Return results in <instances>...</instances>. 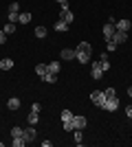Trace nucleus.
<instances>
[{
	"label": "nucleus",
	"mask_w": 132,
	"mask_h": 147,
	"mask_svg": "<svg viewBox=\"0 0 132 147\" xmlns=\"http://www.w3.org/2000/svg\"><path fill=\"white\" fill-rule=\"evenodd\" d=\"M90 53H93V46L88 42H79L75 49V59L79 61V64H88L90 61Z\"/></svg>",
	"instance_id": "1"
},
{
	"label": "nucleus",
	"mask_w": 132,
	"mask_h": 147,
	"mask_svg": "<svg viewBox=\"0 0 132 147\" xmlns=\"http://www.w3.org/2000/svg\"><path fill=\"white\" fill-rule=\"evenodd\" d=\"M90 101H93L95 105H104V101H106V94H104V90H95V92H90Z\"/></svg>",
	"instance_id": "2"
},
{
	"label": "nucleus",
	"mask_w": 132,
	"mask_h": 147,
	"mask_svg": "<svg viewBox=\"0 0 132 147\" xmlns=\"http://www.w3.org/2000/svg\"><path fill=\"white\" fill-rule=\"evenodd\" d=\"M60 20H64V22H66V24H70V22H73V13H70V9H68V5H64L62 7V11H60Z\"/></svg>",
	"instance_id": "3"
},
{
	"label": "nucleus",
	"mask_w": 132,
	"mask_h": 147,
	"mask_svg": "<svg viewBox=\"0 0 132 147\" xmlns=\"http://www.w3.org/2000/svg\"><path fill=\"white\" fill-rule=\"evenodd\" d=\"M106 112H114L117 108H119V99H106L104 101V105H101Z\"/></svg>",
	"instance_id": "4"
},
{
	"label": "nucleus",
	"mask_w": 132,
	"mask_h": 147,
	"mask_svg": "<svg viewBox=\"0 0 132 147\" xmlns=\"http://www.w3.org/2000/svg\"><path fill=\"white\" fill-rule=\"evenodd\" d=\"M114 31H117V26H114V20H108L106 24H104V37L114 35Z\"/></svg>",
	"instance_id": "5"
},
{
	"label": "nucleus",
	"mask_w": 132,
	"mask_h": 147,
	"mask_svg": "<svg viewBox=\"0 0 132 147\" xmlns=\"http://www.w3.org/2000/svg\"><path fill=\"white\" fill-rule=\"evenodd\" d=\"M114 26H117V31L128 33V31H130V26H132V22H130V20H126V18H121L119 22H114Z\"/></svg>",
	"instance_id": "6"
},
{
	"label": "nucleus",
	"mask_w": 132,
	"mask_h": 147,
	"mask_svg": "<svg viewBox=\"0 0 132 147\" xmlns=\"http://www.w3.org/2000/svg\"><path fill=\"white\" fill-rule=\"evenodd\" d=\"M104 73H106V70L101 68V61H95V64H93V73H90V75H93V79H101V75H104Z\"/></svg>",
	"instance_id": "7"
},
{
	"label": "nucleus",
	"mask_w": 132,
	"mask_h": 147,
	"mask_svg": "<svg viewBox=\"0 0 132 147\" xmlns=\"http://www.w3.org/2000/svg\"><path fill=\"white\" fill-rule=\"evenodd\" d=\"M70 121H73L75 129H84V127H86V117H75V114H73V119H70Z\"/></svg>",
	"instance_id": "8"
},
{
	"label": "nucleus",
	"mask_w": 132,
	"mask_h": 147,
	"mask_svg": "<svg viewBox=\"0 0 132 147\" xmlns=\"http://www.w3.org/2000/svg\"><path fill=\"white\" fill-rule=\"evenodd\" d=\"M112 40H114V42H117V46H119V44H123V42H126V40H128V33H123V31H114Z\"/></svg>",
	"instance_id": "9"
},
{
	"label": "nucleus",
	"mask_w": 132,
	"mask_h": 147,
	"mask_svg": "<svg viewBox=\"0 0 132 147\" xmlns=\"http://www.w3.org/2000/svg\"><path fill=\"white\" fill-rule=\"evenodd\" d=\"M60 57H62L64 61H70V59H75V51L73 49H64L62 53H60Z\"/></svg>",
	"instance_id": "10"
},
{
	"label": "nucleus",
	"mask_w": 132,
	"mask_h": 147,
	"mask_svg": "<svg viewBox=\"0 0 132 147\" xmlns=\"http://www.w3.org/2000/svg\"><path fill=\"white\" fill-rule=\"evenodd\" d=\"M22 136H24V141H26V143H31L33 138H35V129H33V127H26L24 132H22Z\"/></svg>",
	"instance_id": "11"
},
{
	"label": "nucleus",
	"mask_w": 132,
	"mask_h": 147,
	"mask_svg": "<svg viewBox=\"0 0 132 147\" xmlns=\"http://www.w3.org/2000/svg\"><path fill=\"white\" fill-rule=\"evenodd\" d=\"M7 108H9V110H18V108H20V99L18 97H11L9 101H7Z\"/></svg>",
	"instance_id": "12"
},
{
	"label": "nucleus",
	"mask_w": 132,
	"mask_h": 147,
	"mask_svg": "<svg viewBox=\"0 0 132 147\" xmlns=\"http://www.w3.org/2000/svg\"><path fill=\"white\" fill-rule=\"evenodd\" d=\"M0 68H2V70H11L13 68V59H9V57L0 59Z\"/></svg>",
	"instance_id": "13"
},
{
	"label": "nucleus",
	"mask_w": 132,
	"mask_h": 147,
	"mask_svg": "<svg viewBox=\"0 0 132 147\" xmlns=\"http://www.w3.org/2000/svg\"><path fill=\"white\" fill-rule=\"evenodd\" d=\"M68 26H70V24H66L64 20H57V22H55V31H57V33H64V31H68Z\"/></svg>",
	"instance_id": "14"
},
{
	"label": "nucleus",
	"mask_w": 132,
	"mask_h": 147,
	"mask_svg": "<svg viewBox=\"0 0 132 147\" xmlns=\"http://www.w3.org/2000/svg\"><path fill=\"white\" fill-rule=\"evenodd\" d=\"M18 22L20 24H29L31 22V13H18Z\"/></svg>",
	"instance_id": "15"
},
{
	"label": "nucleus",
	"mask_w": 132,
	"mask_h": 147,
	"mask_svg": "<svg viewBox=\"0 0 132 147\" xmlns=\"http://www.w3.org/2000/svg\"><path fill=\"white\" fill-rule=\"evenodd\" d=\"M35 73H38L40 77H44V75L49 73V66H46V64H38V66H35Z\"/></svg>",
	"instance_id": "16"
},
{
	"label": "nucleus",
	"mask_w": 132,
	"mask_h": 147,
	"mask_svg": "<svg viewBox=\"0 0 132 147\" xmlns=\"http://www.w3.org/2000/svg\"><path fill=\"white\" fill-rule=\"evenodd\" d=\"M60 70H62V66H60V61H51L49 64V73H60Z\"/></svg>",
	"instance_id": "17"
},
{
	"label": "nucleus",
	"mask_w": 132,
	"mask_h": 147,
	"mask_svg": "<svg viewBox=\"0 0 132 147\" xmlns=\"http://www.w3.org/2000/svg\"><path fill=\"white\" fill-rule=\"evenodd\" d=\"M42 79L46 81V84H55V81H57V75H55V73H46Z\"/></svg>",
	"instance_id": "18"
},
{
	"label": "nucleus",
	"mask_w": 132,
	"mask_h": 147,
	"mask_svg": "<svg viewBox=\"0 0 132 147\" xmlns=\"http://www.w3.org/2000/svg\"><path fill=\"white\" fill-rule=\"evenodd\" d=\"M35 37H46V26H35Z\"/></svg>",
	"instance_id": "19"
},
{
	"label": "nucleus",
	"mask_w": 132,
	"mask_h": 147,
	"mask_svg": "<svg viewBox=\"0 0 132 147\" xmlns=\"http://www.w3.org/2000/svg\"><path fill=\"white\" fill-rule=\"evenodd\" d=\"M13 147H24L26 145V141H24V136H18V138H13Z\"/></svg>",
	"instance_id": "20"
},
{
	"label": "nucleus",
	"mask_w": 132,
	"mask_h": 147,
	"mask_svg": "<svg viewBox=\"0 0 132 147\" xmlns=\"http://www.w3.org/2000/svg\"><path fill=\"white\" fill-rule=\"evenodd\" d=\"M104 94H106V99H117V90H114V88H106Z\"/></svg>",
	"instance_id": "21"
},
{
	"label": "nucleus",
	"mask_w": 132,
	"mask_h": 147,
	"mask_svg": "<svg viewBox=\"0 0 132 147\" xmlns=\"http://www.w3.org/2000/svg\"><path fill=\"white\" fill-rule=\"evenodd\" d=\"M2 31H5L7 35H11V33H16V24H13V22H7V26Z\"/></svg>",
	"instance_id": "22"
},
{
	"label": "nucleus",
	"mask_w": 132,
	"mask_h": 147,
	"mask_svg": "<svg viewBox=\"0 0 132 147\" xmlns=\"http://www.w3.org/2000/svg\"><path fill=\"white\" fill-rule=\"evenodd\" d=\"M40 121V114H38V112H29V123H31V125H33V123H38Z\"/></svg>",
	"instance_id": "23"
},
{
	"label": "nucleus",
	"mask_w": 132,
	"mask_h": 147,
	"mask_svg": "<svg viewBox=\"0 0 132 147\" xmlns=\"http://www.w3.org/2000/svg\"><path fill=\"white\" fill-rule=\"evenodd\" d=\"M22 132H24L22 127H13V129H11V138H18V136H22Z\"/></svg>",
	"instance_id": "24"
},
{
	"label": "nucleus",
	"mask_w": 132,
	"mask_h": 147,
	"mask_svg": "<svg viewBox=\"0 0 132 147\" xmlns=\"http://www.w3.org/2000/svg\"><path fill=\"white\" fill-rule=\"evenodd\" d=\"M9 13H20V5L18 2H11V5H9Z\"/></svg>",
	"instance_id": "25"
},
{
	"label": "nucleus",
	"mask_w": 132,
	"mask_h": 147,
	"mask_svg": "<svg viewBox=\"0 0 132 147\" xmlns=\"http://www.w3.org/2000/svg\"><path fill=\"white\" fill-rule=\"evenodd\" d=\"M64 129H66V132H75V125H73V121H64Z\"/></svg>",
	"instance_id": "26"
},
{
	"label": "nucleus",
	"mask_w": 132,
	"mask_h": 147,
	"mask_svg": "<svg viewBox=\"0 0 132 147\" xmlns=\"http://www.w3.org/2000/svg\"><path fill=\"white\" fill-rule=\"evenodd\" d=\"M70 119H73V112H70V110H64L62 112V121H70Z\"/></svg>",
	"instance_id": "27"
},
{
	"label": "nucleus",
	"mask_w": 132,
	"mask_h": 147,
	"mask_svg": "<svg viewBox=\"0 0 132 147\" xmlns=\"http://www.w3.org/2000/svg\"><path fill=\"white\" fill-rule=\"evenodd\" d=\"M75 143L82 145V129H75Z\"/></svg>",
	"instance_id": "28"
},
{
	"label": "nucleus",
	"mask_w": 132,
	"mask_h": 147,
	"mask_svg": "<svg viewBox=\"0 0 132 147\" xmlns=\"http://www.w3.org/2000/svg\"><path fill=\"white\" fill-rule=\"evenodd\" d=\"M31 110H33V112H38V114H40V112H42V105H40V103H33V105H31Z\"/></svg>",
	"instance_id": "29"
},
{
	"label": "nucleus",
	"mask_w": 132,
	"mask_h": 147,
	"mask_svg": "<svg viewBox=\"0 0 132 147\" xmlns=\"http://www.w3.org/2000/svg\"><path fill=\"white\" fill-rule=\"evenodd\" d=\"M9 22L16 24V22H18V13H9Z\"/></svg>",
	"instance_id": "30"
},
{
	"label": "nucleus",
	"mask_w": 132,
	"mask_h": 147,
	"mask_svg": "<svg viewBox=\"0 0 132 147\" xmlns=\"http://www.w3.org/2000/svg\"><path fill=\"white\" fill-rule=\"evenodd\" d=\"M7 42V33L5 31H0V44H5Z\"/></svg>",
	"instance_id": "31"
},
{
	"label": "nucleus",
	"mask_w": 132,
	"mask_h": 147,
	"mask_svg": "<svg viewBox=\"0 0 132 147\" xmlns=\"http://www.w3.org/2000/svg\"><path fill=\"white\" fill-rule=\"evenodd\" d=\"M126 117L132 119V105H128V108H126Z\"/></svg>",
	"instance_id": "32"
},
{
	"label": "nucleus",
	"mask_w": 132,
	"mask_h": 147,
	"mask_svg": "<svg viewBox=\"0 0 132 147\" xmlns=\"http://www.w3.org/2000/svg\"><path fill=\"white\" fill-rule=\"evenodd\" d=\"M57 2H60L62 7H64V5H68V0H57Z\"/></svg>",
	"instance_id": "33"
},
{
	"label": "nucleus",
	"mask_w": 132,
	"mask_h": 147,
	"mask_svg": "<svg viewBox=\"0 0 132 147\" xmlns=\"http://www.w3.org/2000/svg\"><path fill=\"white\" fill-rule=\"evenodd\" d=\"M128 94H130V97H132V86H130V88H128Z\"/></svg>",
	"instance_id": "34"
}]
</instances>
